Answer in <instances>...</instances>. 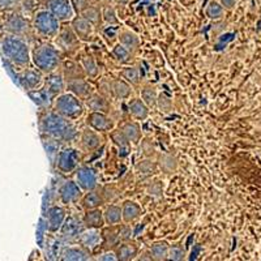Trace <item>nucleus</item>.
I'll return each mask as SVG.
<instances>
[{
    "instance_id": "f257e3e1",
    "label": "nucleus",
    "mask_w": 261,
    "mask_h": 261,
    "mask_svg": "<svg viewBox=\"0 0 261 261\" xmlns=\"http://www.w3.org/2000/svg\"><path fill=\"white\" fill-rule=\"evenodd\" d=\"M41 128L43 134L57 141L59 140L67 143V141H73L77 137V129L71 119L64 118L55 111L47 113L42 118Z\"/></svg>"
},
{
    "instance_id": "f03ea898",
    "label": "nucleus",
    "mask_w": 261,
    "mask_h": 261,
    "mask_svg": "<svg viewBox=\"0 0 261 261\" xmlns=\"http://www.w3.org/2000/svg\"><path fill=\"white\" fill-rule=\"evenodd\" d=\"M2 53L7 60L18 67H27L32 60V53L27 41L21 36L8 34L2 39Z\"/></svg>"
},
{
    "instance_id": "7ed1b4c3",
    "label": "nucleus",
    "mask_w": 261,
    "mask_h": 261,
    "mask_svg": "<svg viewBox=\"0 0 261 261\" xmlns=\"http://www.w3.org/2000/svg\"><path fill=\"white\" fill-rule=\"evenodd\" d=\"M32 62L42 73H51L62 64V53L51 43H42L32 51Z\"/></svg>"
},
{
    "instance_id": "20e7f679",
    "label": "nucleus",
    "mask_w": 261,
    "mask_h": 261,
    "mask_svg": "<svg viewBox=\"0 0 261 261\" xmlns=\"http://www.w3.org/2000/svg\"><path fill=\"white\" fill-rule=\"evenodd\" d=\"M54 111L71 120L81 118L85 113V105L81 98L72 93H62L54 99Z\"/></svg>"
},
{
    "instance_id": "39448f33",
    "label": "nucleus",
    "mask_w": 261,
    "mask_h": 261,
    "mask_svg": "<svg viewBox=\"0 0 261 261\" xmlns=\"http://www.w3.org/2000/svg\"><path fill=\"white\" fill-rule=\"evenodd\" d=\"M33 28L41 37H55L60 30V21L48 9H45L36 13L33 20Z\"/></svg>"
},
{
    "instance_id": "423d86ee",
    "label": "nucleus",
    "mask_w": 261,
    "mask_h": 261,
    "mask_svg": "<svg viewBox=\"0 0 261 261\" xmlns=\"http://www.w3.org/2000/svg\"><path fill=\"white\" fill-rule=\"evenodd\" d=\"M80 151L74 148H64L59 151L57 157V169L63 174L76 171L80 163Z\"/></svg>"
},
{
    "instance_id": "0eeeda50",
    "label": "nucleus",
    "mask_w": 261,
    "mask_h": 261,
    "mask_svg": "<svg viewBox=\"0 0 261 261\" xmlns=\"http://www.w3.org/2000/svg\"><path fill=\"white\" fill-rule=\"evenodd\" d=\"M86 125L90 128H93L94 130L99 132V134H103V132H110L111 129H114V123L113 119L107 115L106 113H101V111H90L86 116Z\"/></svg>"
},
{
    "instance_id": "6e6552de",
    "label": "nucleus",
    "mask_w": 261,
    "mask_h": 261,
    "mask_svg": "<svg viewBox=\"0 0 261 261\" xmlns=\"http://www.w3.org/2000/svg\"><path fill=\"white\" fill-rule=\"evenodd\" d=\"M47 9L58 20L69 21L74 17V9L71 0H47Z\"/></svg>"
},
{
    "instance_id": "1a4fd4ad",
    "label": "nucleus",
    "mask_w": 261,
    "mask_h": 261,
    "mask_svg": "<svg viewBox=\"0 0 261 261\" xmlns=\"http://www.w3.org/2000/svg\"><path fill=\"white\" fill-rule=\"evenodd\" d=\"M76 181L84 192L95 190L98 186V175L90 166H79L76 169Z\"/></svg>"
},
{
    "instance_id": "9d476101",
    "label": "nucleus",
    "mask_w": 261,
    "mask_h": 261,
    "mask_svg": "<svg viewBox=\"0 0 261 261\" xmlns=\"http://www.w3.org/2000/svg\"><path fill=\"white\" fill-rule=\"evenodd\" d=\"M30 29L29 21L20 13H12L7 17L4 22V30L8 34H15V36H25Z\"/></svg>"
},
{
    "instance_id": "9b49d317",
    "label": "nucleus",
    "mask_w": 261,
    "mask_h": 261,
    "mask_svg": "<svg viewBox=\"0 0 261 261\" xmlns=\"http://www.w3.org/2000/svg\"><path fill=\"white\" fill-rule=\"evenodd\" d=\"M81 187L76 180H65L59 188V197L63 204H73L83 197Z\"/></svg>"
},
{
    "instance_id": "f8f14e48",
    "label": "nucleus",
    "mask_w": 261,
    "mask_h": 261,
    "mask_svg": "<svg viewBox=\"0 0 261 261\" xmlns=\"http://www.w3.org/2000/svg\"><path fill=\"white\" fill-rule=\"evenodd\" d=\"M43 89L55 99L59 94L64 93L65 90V79L63 72L54 71L47 73V77L43 80Z\"/></svg>"
},
{
    "instance_id": "ddd939ff",
    "label": "nucleus",
    "mask_w": 261,
    "mask_h": 261,
    "mask_svg": "<svg viewBox=\"0 0 261 261\" xmlns=\"http://www.w3.org/2000/svg\"><path fill=\"white\" fill-rule=\"evenodd\" d=\"M71 28L73 29L74 34L77 36V38L80 41H92L93 34H94V27L90 24L89 21L85 20L83 16H74L71 20Z\"/></svg>"
},
{
    "instance_id": "4468645a",
    "label": "nucleus",
    "mask_w": 261,
    "mask_h": 261,
    "mask_svg": "<svg viewBox=\"0 0 261 261\" xmlns=\"http://www.w3.org/2000/svg\"><path fill=\"white\" fill-rule=\"evenodd\" d=\"M65 89L72 93V94L77 95L81 99H86L94 92L93 86L90 85L89 81L86 80L85 77H77L73 79V80L65 81Z\"/></svg>"
},
{
    "instance_id": "2eb2a0df",
    "label": "nucleus",
    "mask_w": 261,
    "mask_h": 261,
    "mask_svg": "<svg viewBox=\"0 0 261 261\" xmlns=\"http://www.w3.org/2000/svg\"><path fill=\"white\" fill-rule=\"evenodd\" d=\"M43 73L39 69H25L22 73L20 74V83L22 88L29 92L32 90L39 89L43 85Z\"/></svg>"
},
{
    "instance_id": "dca6fc26",
    "label": "nucleus",
    "mask_w": 261,
    "mask_h": 261,
    "mask_svg": "<svg viewBox=\"0 0 261 261\" xmlns=\"http://www.w3.org/2000/svg\"><path fill=\"white\" fill-rule=\"evenodd\" d=\"M80 143L86 151H94L99 149V146L103 143V139L99 132L86 125L80 135Z\"/></svg>"
},
{
    "instance_id": "f3484780",
    "label": "nucleus",
    "mask_w": 261,
    "mask_h": 261,
    "mask_svg": "<svg viewBox=\"0 0 261 261\" xmlns=\"http://www.w3.org/2000/svg\"><path fill=\"white\" fill-rule=\"evenodd\" d=\"M67 218V212L63 206L54 205L47 211V230L50 232L60 231L63 223Z\"/></svg>"
},
{
    "instance_id": "a211bd4d",
    "label": "nucleus",
    "mask_w": 261,
    "mask_h": 261,
    "mask_svg": "<svg viewBox=\"0 0 261 261\" xmlns=\"http://www.w3.org/2000/svg\"><path fill=\"white\" fill-rule=\"evenodd\" d=\"M84 230H85V226H84L83 221L80 222L74 217H68V218H65L64 223L60 228V232H62L63 238L67 239V241H74V239H77L80 237Z\"/></svg>"
},
{
    "instance_id": "6ab92c4d",
    "label": "nucleus",
    "mask_w": 261,
    "mask_h": 261,
    "mask_svg": "<svg viewBox=\"0 0 261 261\" xmlns=\"http://www.w3.org/2000/svg\"><path fill=\"white\" fill-rule=\"evenodd\" d=\"M92 252L84 246L65 247L60 253V260L63 261H86L90 260Z\"/></svg>"
},
{
    "instance_id": "aec40b11",
    "label": "nucleus",
    "mask_w": 261,
    "mask_h": 261,
    "mask_svg": "<svg viewBox=\"0 0 261 261\" xmlns=\"http://www.w3.org/2000/svg\"><path fill=\"white\" fill-rule=\"evenodd\" d=\"M83 223L85 228H95V230H102L106 225L105 222L103 212L99 208L88 209L83 217Z\"/></svg>"
},
{
    "instance_id": "412c9836",
    "label": "nucleus",
    "mask_w": 261,
    "mask_h": 261,
    "mask_svg": "<svg viewBox=\"0 0 261 261\" xmlns=\"http://www.w3.org/2000/svg\"><path fill=\"white\" fill-rule=\"evenodd\" d=\"M139 247L134 242H122L115 248V255L119 261H130L137 258L139 256Z\"/></svg>"
},
{
    "instance_id": "4be33fe9",
    "label": "nucleus",
    "mask_w": 261,
    "mask_h": 261,
    "mask_svg": "<svg viewBox=\"0 0 261 261\" xmlns=\"http://www.w3.org/2000/svg\"><path fill=\"white\" fill-rule=\"evenodd\" d=\"M77 241L81 246L92 251L101 243L102 232H99V230H95V228H85L80 234V237L77 238Z\"/></svg>"
},
{
    "instance_id": "5701e85b",
    "label": "nucleus",
    "mask_w": 261,
    "mask_h": 261,
    "mask_svg": "<svg viewBox=\"0 0 261 261\" xmlns=\"http://www.w3.org/2000/svg\"><path fill=\"white\" fill-rule=\"evenodd\" d=\"M111 93L118 99H127L134 94V86L124 80V79H115L110 83Z\"/></svg>"
},
{
    "instance_id": "b1692460",
    "label": "nucleus",
    "mask_w": 261,
    "mask_h": 261,
    "mask_svg": "<svg viewBox=\"0 0 261 261\" xmlns=\"http://www.w3.org/2000/svg\"><path fill=\"white\" fill-rule=\"evenodd\" d=\"M85 106L90 111H101V113L109 114L111 110L110 102L107 101L103 95L93 92L89 97L85 99Z\"/></svg>"
},
{
    "instance_id": "393cba45",
    "label": "nucleus",
    "mask_w": 261,
    "mask_h": 261,
    "mask_svg": "<svg viewBox=\"0 0 261 261\" xmlns=\"http://www.w3.org/2000/svg\"><path fill=\"white\" fill-rule=\"evenodd\" d=\"M128 113L137 120H145L150 113V107L140 98H132L128 102Z\"/></svg>"
},
{
    "instance_id": "a878e982",
    "label": "nucleus",
    "mask_w": 261,
    "mask_h": 261,
    "mask_svg": "<svg viewBox=\"0 0 261 261\" xmlns=\"http://www.w3.org/2000/svg\"><path fill=\"white\" fill-rule=\"evenodd\" d=\"M80 201H81V205H83V208L85 209V211H88V209L101 208L102 205L105 204L103 193L97 191V188L92 191H88L85 195H83Z\"/></svg>"
},
{
    "instance_id": "bb28decb",
    "label": "nucleus",
    "mask_w": 261,
    "mask_h": 261,
    "mask_svg": "<svg viewBox=\"0 0 261 261\" xmlns=\"http://www.w3.org/2000/svg\"><path fill=\"white\" fill-rule=\"evenodd\" d=\"M143 214V209L137 202L127 201L123 202L122 205V216H123V222L124 223H132L135 221H137Z\"/></svg>"
},
{
    "instance_id": "cd10ccee",
    "label": "nucleus",
    "mask_w": 261,
    "mask_h": 261,
    "mask_svg": "<svg viewBox=\"0 0 261 261\" xmlns=\"http://www.w3.org/2000/svg\"><path fill=\"white\" fill-rule=\"evenodd\" d=\"M169 249L170 246L166 241H160L151 244L150 249H149V255H150L151 260L155 261H163L169 258Z\"/></svg>"
},
{
    "instance_id": "c85d7f7f",
    "label": "nucleus",
    "mask_w": 261,
    "mask_h": 261,
    "mask_svg": "<svg viewBox=\"0 0 261 261\" xmlns=\"http://www.w3.org/2000/svg\"><path fill=\"white\" fill-rule=\"evenodd\" d=\"M103 217L106 225L113 226L119 225L123 222V216H122V206L118 205H109L103 211Z\"/></svg>"
},
{
    "instance_id": "c756f323",
    "label": "nucleus",
    "mask_w": 261,
    "mask_h": 261,
    "mask_svg": "<svg viewBox=\"0 0 261 261\" xmlns=\"http://www.w3.org/2000/svg\"><path fill=\"white\" fill-rule=\"evenodd\" d=\"M59 39L60 42H62V45L64 46L65 48H69V50H73V48H76V46H77V43L80 42V39L77 38V36L74 34L73 29H72L71 27L69 28H60L59 30Z\"/></svg>"
},
{
    "instance_id": "7c9ffc66",
    "label": "nucleus",
    "mask_w": 261,
    "mask_h": 261,
    "mask_svg": "<svg viewBox=\"0 0 261 261\" xmlns=\"http://www.w3.org/2000/svg\"><path fill=\"white\" fill-rule=\"evenodd\" d=\"M119 43L125 46L128 50L135 51L140 46V38L137 34L130 30H122L119 33Z\"/></svg>"
},
{
    "instance_id": "2f4dec72",
    "label": "nucleus",
    "mask_w": 261,
    "mask_h": 261,
    "mask_svg": "<svg viewBox=\"0 0 261 261\" xmlns=\"http://www.w3.org/2000/svg\"><path fill=\"white\" fill-rule=\"evenodd\" d=\"M122 130L124 132V135L127 136V139L129 140L130 144H139L140 140H141V128H140L139 123L136 122H127L122 127Z\"/></svg>"
},
{
    "instance_id": "473e14b6",
    "label": "nucleus",
    "mask_w": 261,
    "mask_h": 261,
    "mask_svg": "<svg viewBox=\"0 0 261 261\" xmlns=\"http://www.w3.org/2000/svg\"><path fill=\"white\" fill-rule=\"evenodd\" d=\"M63 76H64L65 81L73 80V79H77V77H86L81 64H77V63H73V62L65 63L64 69H63Z\"/></svg>"
},
{
    "instance_id": "72a5a7b5",
    "label": "nucleus",
    "mask_w": 261,
    "mask_h": 261,
    "mask_svg": "<svg viewBox=\"0 0 261 261\" xmlns=\"http://www.w3.org/2000/svg\"><path fill=\"white\" fill-rule=\"evenodd\" d=\"M85 20H88L93 27H98L102 21V9L95 6H88L83 12L80 13Z\"/></svg>"
},
{
    "instance_id": "f704fd0d",
    "label": "nucleus",
    "mask_w": 261,
    "mask_h": 261,
    "mask_svg": "<svg viewBox=\"0 0 261 261\" xmlns=\"http://www.w3.org/2000/svg\"><path fill=\"white\" fill-rule=\"evenodd\" d=\"M205 15L209 20L218 21L225 16V8L222 7V4L220 2H216V0H211L205 8Z\"/></svg>"
},
{
    "instance_id": "c9c22d12",
    "label": "nucleus",
    "mask_w": 261,
    "mask_h": 261,
    "mask_svg": "<svg viewBox=\"0 0 261 261\" xmlns=\"http://www.w3.org/2000/svg\"><path fill=\"white\" fill-rule=\"evenodd\" d=\"M158 166L166 174H172L178 170V160L171 154H161L158 160Z\"/></svg>"
},
{
    "instance_id": "e433bc0d",
    "label": "nucleus",
    "mask_w": 261,
    "mask_h": 261,
    "mask_svg": "<svg viewBox=\"0 0 261 261\" xmlns=\"http://www.w3.org/2000/svg\"><path fill=\"white\" fill-rule=\"evenodd\" d=\"M81 67L84 69V73L88 79H95L99 74V68H98L97 62L92 57H84L81 60Z\"/></svg>"
},
{
    "instance_id": "4c0bfd02",
    "label": "nucleus",
    "mask_w": 261,
    "mask_h": 261,
    "mask_svg": "<svg viewBox=\"0 0 261 261\" xmlns=\"http://www.w3.org/2000/svg\"><path fill=\"white\" fill-rule=\"evenodd\" d=\"M140 94H141V99H143V101L150 107V109L151 107L157 106L158 93L154 86H151V85L144 86L143 89H141V92H140Z\"/></svg>"
},
{
    "instance_id": "58836bf2",
    "label": "nucleus",
    "mask_w": 261,
    "mask_h": 261,
    "mask_svg": "<svg viewBox=\"0 0 261 261\" xmlns=\"http://www.w3.org/2000/svg\"><path fill=\"white\" fill-rule=\"evenodd\" d=\"M120 74H122V77L124 79L127 83H129L134 88H137V86L140 85L141 77H140V72L136 67H125V68L122 69Z\"/></svg>"
},
{
    "instance_id": "ea45409f",
    "label": "nucleus",
    "mask_w": 261,
    "mask_h": 261,
    "mask_svg": "<svg viewBox=\"0 0 261 261\" xmlns=\"http://www.w3.org/2000/svg\"><path fill=\"white\" fill-rule=\"evenodd\" d=\"M111 54H113V57L115 58L116 62L122 63V64L128 63L130 60V58H132V51L128 50L122 43H118V45L114 46Z\"/></svg>"
},
{
    "instance_id": "a19ab883",
    "label": "nucleus",
    "mask_w": 261,
    "mask_h": 261,
    "mask_svg": "<svg viewBox=\"0 0 261 261\" xmlns=\"http://www.w3.org/2000/svg\"><path fill=\"white\" fill-rule=\"evenodd\" d=\"M110 139L113 140V143L115 144L119 149H128L130 145L129 140L127 139V136H125L124 132L122 130V128H120V129H111Z\"/></svg>"
},
{
    "instance_id": "79ce46f5",
    "label": "nucleus",
    "mask_w": 261,
    "mask_h": 261,
    "mask_svg": "<svg viewBox=\"0 0 261 261\" xmlns=\"http://www.w3.org/2000/svg\"><path fill=\"white\" fill-rule=\"evenodd\" d=\"M102 20L109 25H118L119 18L118 15H116L115 8L111 6H105L102 8Z\"/></svg>"
},
{
    "instance_id": "37998d69",
    "label": "nucleus",
    "mask_w": 261,
    "mask_h": 261,
    "mask_svg": "<svg viewBox=\"0 0 261 261\" xmlns=\"http://www.w3.org/2000/svg\"><path fill=\"white\" fill-rule=\"evenodd\" d=\"M136 170L143 175H153L157 170V165L151 161H141L136 166Z\"/></svg>"
},
{
    "instance_id": "c03bdc74",
    "label": "nucleus",
    "mask_w": 261,
    "mask_h": 261,
    "mask_svg": "<svg viewBox=\"0 0 261 261\" xmlns=\"http://www.w3.org/2000/svg\"><path fill=\"white\" fill-rule=\"evenodd\" d=\"M186 257V251L180 246H170L169 258L174 261H180Z\"/></svg>"
},
{
    "instance_id": "a18cd8bd",
    "label": "nucleus",
    "mask_w": 261,
    "mask_h": 261,
    "mask_svg": "<svg viewBox=\"0 0 261 261\" xmlns=\"http://www.w3.org/2000/svg\"><path fill=\"white\" fill-rule=\"evenodd\" d=\"M119 238H120V242H128L132 239V228L129 223L119 226Z\"/></svg>"
},
{
    "instance_id": "49530a36",
    "label": "nucleus",
    "mask_w": 261,
    "mask_h": 261,
    "mask_svg": "<svg viewBox=\"0 0 261 261\" xmlns=\"http://www.w3.org/2000/svg\"><path fill=\"white\" fill-rule=\"evenodd\" d=\"M157 105L161 109V111H165V113H169L172 109V102L170 98H167L166 95H158Z\"/></svg>"
},
{
    "instance_id": "de8ad7c7",
    "label": "nucleus",
    "mask_w": 261,
    "mask_h": 261,
    "mask_svg": "<svg viewBox=\"0 0 261 261\" xmlns=\"http://www.w3.org/2000/svg\"><path fill=\"white\" fill-rule=\"evenodd\" d=\"M71 2H72V7H73L74 9V12H77L79 15L83 12L86 7L89 6V4H88V0H71Z\"/></svg>"
},
{
    "instance_id": "09e8293b",
    "label": "nucleus",
    "mask_w": 261,
    "mask_h": 261,
    "mask_svg": "<svg viewBox=\"0 0 261 261\" xmlns=\"http://www.w3.org/2000/svg\"><path fill=\"white\" fill-rule=\"evenodd\" d=\"M98 261H116L118 258H116V255H115V251H106V252H103L102 255H99L97 257Z\"/></svg>"
},
{
    "instance_id": "8fccbe9b",
    "label": "nucleus",
    "mask_w": 261,
    "mask_h": 261,
    "mask_svg": "<svg viewBox=\"0 0 261 261\" xmlns=\"http://www.w3.org/2000/svg\"><path fill=\"white\" fill-rule=\"evenodd\" d=\"M17 0H0V11H7L16 6Z\"/></svg>"
},
{
    "instance_id": "3c124183",
    "label": "nucleus",
    "mask_w": 261,
    "mask_h": 261,
    "mask_svg": "<svg viewBox=\"0 0 261 261\" xmlns=\"http://www.w3.org/2000/svg\"><path fill=\"white\" fill-rule=\"evenodd\" d=\"M221 4H222V7L225 9H227V11H231V9L235 8V6H237L238 0H218Z\"/></svg>"
},
{
    "instance_id": "603ef678",
    "label": "nucleus",
    "mask_w": 261,
    "mask_h": 261,
    "mask_svg": "<svg viewBox=\"0 0 261 261\" xmlns=\"http://www.w3.org/2000/svg\"><path fill=\"white\" fill-rule=\"evenodd\" d=\"M115 3H118V4H128V3H129V0H115Z\"/></svg>"
}]
</instances>
